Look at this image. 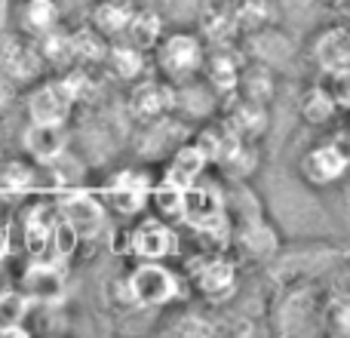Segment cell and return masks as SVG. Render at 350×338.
I'll return each instance as SVG.
<instances>
[{"label": "cell", "mask_w": 350, "mask_h": 338, "mask_svg": "<svg viewBox=\"0 0 350 338\" xmlns=\"http://www.w3.org/2000/svg\"><path fill=\"white\" fill-rule=\"evenodd\" d=\"M135 6H139V0H92L90 12H86V18H90V28L96 31L98 37H105V40H120L123 31H126L129 18H133Z\"/></svg>", "instance_id": "16"}, {"label": "cell", "mask_w": 350, "mask_h": 338, "mask_svg": "<svg viewBox=\"0 0 350 338\" xmlns=\"http://www.w3.org/2000/svg\"><path fill=\"white\" fill-rule=\"evenodd\" d=\"M224 123H228V129L237 135V139L261 142V135H265L267 127H271V117H267V105L249 102V99L237 96L234 102L228 105V111H224Z\"/></svg>", "instance_id": "17"}, {"label": "cell", "mask_w": 350, "mask_h": 338, "mask_svg": "<svg viewBox=\"0 0 350 338\" xmlns=\"http://www.w3.org/2000/svg\"><path fill=\"white\" fill-rule=\"evenodd\" d=\"M37 53H40L43 65L49 68H71L74 65V37L68 28H62V25H55L53 31H46V34L37 37Z\"/></svg>", "instance_id": "24"}, {"label": "cell", "mask_w": 350, "mask_h": 338, "mask_svg": "<svg viewBox=\"0 0 350 338\" xmlns=\"http://www.w3.org/2000/svg\"><path fill=\"white\" fill-rule=\"evenodd\" d=\"M12 102H16V86H10L3 77H0V117L12 108Z\"/></svg>", "instance_id": "27"}, {"label": "cell", "mask_w": 350, "mask_h": 338, "mask_svg": "<svg viewBox=\"0 0 350 338\" xmlns=\"http://www.w3.org/2000/svg\"><path fill=\"white\" fill-rule=\"evenodd\" d=\"M37 185V169L34 160H10L3 157L0 164V191L3 194H28Z\"/></svg>", "instance_id": "25"}, {"label": "cell", "mask_w": 350, "mask_h": 338, "mask_svg": "<svg viewBox=\"0 0 350 338\" xmlns=\"http://www.w3.org/2000/svg\"><path fill=\"white\" fill-rule=\"evenodd\" d=\"M102 65L111 71V77H117L120 83H139L142 77H148V65H151V55L145 49L133 47L126 40H111L108 49L102 55Z\"/></svg>", "instance_id": "15"}, {"label": "cell", "mask_w": 350, "mask_h": 338, "mask_svg": "<svg viewBox=\"0 0 350 338\" xmlns=\"http://www.w3.org/2000/svg\"><path fill=\"white\" fill-rule=\"evenodd\" d=\"M350 169V154H347V142L345 135H326L317 139L298 154L295 172L314 191H329V187L341 185L347 179Z\"/></svg>", "instance_id": "4"}, {"label": "cell", "mask_w": 350, "mask_h": 338, "mask_svg": "<svg viewBox=\"0 0 350 338\" xmlns=\"http://www.w3.org/2000/svg\"><path fill=\"white\" fill-rule=\"evenodd\" d=\"M55 25H62L59 0H12V31L37 40Z\"/></svg>", "instance_id": "14"}, {"label": "cell", "mask_w": 350, "mask_h": 338, "mask_svg": "<svg viewBox=\"0 0 350 338\" xmlns=\"http://www.w3.org/2000/svg\"><path fill=\"white\" fill-rule=\"evenodd\" d=\"M129 108L139 117L142 123L157 120V117L175 114V86L166 80H154V77H142L139 83H133L129 92Z\"/></svg>", "instance_id": "12"}, {"label": "cell", "mask_w": 350, "mask_h": 338, "mask_svg": "<svg viewBox=\"0 0 350 338\" xmlns=\"http://www.w3.org/2000/svg\"><path fill=\"white\" fill-rule=\"evenodd\" d=\"M114 296L123 308L166 311L187 298V283L170 261H133L114 283Z\"/></svg>", "instance_id": "1"}, {"label": "cell", "mask_w": 350, "mask_h": 338, "mask_svg": "<svg viewBox=\"0 0 350 338\" xmlns=\"http://www.w3.org/2000/svg\"><path fill=\"white\" fill-rule=\"evenodd\" d=\"M46 74L40 53H37L34 37H25L18 31H6L0 34V77L16 90H25L34 80Z\"/></svg>", "instance_id": "9"}, {"label": "cell", "mask_w": 350, "mask_h": 338, "mask_svg": "<svg viewBox=\"0 0 350 338\" xmlns=\"http://www.w3.org/2000/svg\"><path fill=\"white\" fill-rule=\"evenodd\" d=\"M163 31H166L163 12H157V10H151V6H142V3H139L120 40H126V43H133V47H139V49H145V53H151L154 43L160 40V34H163Z\"/></svg>", "instance_id": "22"}, {"label": "cell", "mask_w": 350, "mask_h": 338, "mask_svg": "<svg viewBox=\"0 0 350 338\" xmlns=\"http://www.w3.org/2000/svg\"><path fill=\"white\" fill-rule=\"evenodd\" d=\"M273 92H277V71L265 62H243V71L240 80H237V92L234 96L249 99V102H258V105H271L273 102Z\"/></svg>", "instance_id": "19"}, {"label": "cell", "mask_w": 350, "mask_h": 338, "mask_svg": "<svg viewBox=\"0 0 350 338\" xmlns=\"http://www.w3.org/2000/svg\"><path fill=\"white\" fill-rule=\"evenodd\" d=\"M154 187V172L145 166H123L117 172H111L102 181V191L96 194L102 200V206L114 216L135 218L142 212H148V200H151Z\"/></svg>", "instance_id": "5"}, {"label": "cell", "mask_w": 350, "mask_h": 338, "mask_svg": "<svg viewBox=\"0 0 350 338\" xmlns=\"http://www.w3.org/2000/svg\"><path fill=\"white\" fill-rule=\"evenodd\" d=\"M230 246L237 249L240 259L258 261V265H267L280 255V246H283V237H280L277 224L267 218L265 209L249 212V216H240L230 228Z\"/></svg>", "instance_id": "8"}, {"label": "cell", "mask_w": 350, "mask_h": 338, "mask_svg": "<svg viewBox=\"0 0 350 338\" xmlns=\"http://www.w3.org/2000/svg\"><path fill=\"white\" fill-rule=\"evenodd\" d=\"M308 62L320 77H347L350 68V31L345 22L317 28L308 40Z\"/></svg>", "instance_id": "10"}, {"label": "cell", "mask_w": 350, "mask_h": 338, "mask_svg": "<svg viewBox=\"0 0 350 338\" xmlns=\"http://www.w3.org/2000/svg\"><path fill=\"white\" fill-rule=\"evenodd\" d=\"M243 62L246 59H243L234 47H206L200 80H203L218 99L234 96L237 80H240V71H243Z\"/></svg>", "instance_id": "11"}, {"label": "cell", "mask_w": 350, "mask_h": 338, "mask_svg": "<svg viewBox=\"0 0 350 338\" xmlns=\"http://www.w3.org/2000/svg\"><path fill=\"white\" fill-rule=\"evenodd\" d=\"M154 74L172 86H181L187 80H197L203 71L206 43L197 34V28H166L151 53Z\"/></svg>", "instance_id": "3"}, {"label": "cell", "mask_w": 350, "mask_h": 338, "mask_svg": "<svg viewBox=\"0 0 350 338\" xmlns=\"http://www.w3.org/2000/svg\"><path fill=\"white\" fill-rule=\"evenodd\" d=\"M74 108H77V99H74V92L68 90V83L62 77H46L43 74L40 80L25 86V117H28V123L65 129Z\"/></svg>", "instance_id": "7"}, {"label": "cell", "mask_w": 350, "mask_h": 338, "mask_svg": "<svg viewBox=\"0 0 350 338\" xmlns=\"http://www.w3.org/2000/svg\"><path fill=\"white\" fill-rule=\"evenodd\" d=\"M22 148H25V157L34 160V164H53V160H59L62 151H68L65 129L28 123L22 133Z\"/></svg>", "instance_id": "20"}, {"label": "cell", "mask_w": 350, "mask_h": 338, "mask_svg": "<svg viewBox=\"0 0 350 338\" xmlns=\"http://www.w3.org/2000/svg\"><path fill=\"white\" fill-rule=\"evenodd\" d=\"M172 333H178V335H212V333H218V326L212 320H206L203 314H191V311H185V314H175V323H172Z\"/></svg>", "instance_id": "26"}, {"label": "cell", "mask_w": 350, "mask_h": 338, "mask_svg": "<svg viewBox=\"0 0 350 338\" xmlns=\"http://www.w3.org/2000/svg\"><path fill=\"white\" fill-rule=\"evenodd\" d=\"M12 252V234L6 228H0V261H6Z\"/></svg>", "instance_id": "28"}, {"label": "cell", "mask_w": 350, "mask_h": 338, "mask_svg": "<svg viewBox=\"0 0 350 338\" xmlns=\"http://www.w3.org/2000/svg\"><path fill=\"white\" fill-rule=\"evenodd\" d=\"M187 289L206 304H228L240 289V259L228 249H200L181 265Z\"/></svg>", "instance_id": "2"}, {"label": "cell", "mask_w": 350, "mask_h": 338, "mask_svg": "<svg viewBox=\"0 0 350 338\" xmlns=\"http://www.w3.org/2000/svg\"><path fill=\"white\" fill-rule=\"evenodd\" d=\"M197 34L203 37L206 47H234V40L240 37V31H237L230 0L228 3H212L209 10H203Z\"/></svg>", "instance_id": "21"}, {"label": "cell", "mask_w": 350, "mask_h": 338, "mask_svg": "<svg viewBox=\"0 0 350 338\" xmlns=\"http://www.w3.org/2000/svg\"><path fill=\"white\" fill-rule=\"evenodd\" d=\"M206 166H209V160H206V154L200 151L197 145H193L191 139H185L178 148L166 157V169H163V179L175 181V185L181 187H191L197 179H203L206 175Z\"/></svg>", "instance_id": "18"}, {"label": "cell", "mask_w": 350, "mask_h": 338, "mask_svg": "<svg viewBox=\"0 0 350 338\" xmlns=\"http://www.w3.org/2000/svg\"><path fill=\"white\" fill-rule=\"evenodd\" d=\"M341 114H345V105L335 99L332 86H329L323 77H320V83L308 86L304 96L298 99V117L314 129H326L329 133V129L341 120Z\"/></svg>", "instance_id": "13"}, {"label": "cell", "mask_w": 350, "mask_h": 338, "mask_svg": "<svg viewBox=\"0 0 350 338\" xmlns=\"http://www.w3.org/2000/svg\"><path fill=\"white\" fill-rule=\"evenodd\" d=\"M123 252L133 261H170L178 252V228L154 212H142L123 234Z\"/></svg>", "instance_id": "6"}, {"label": "cell", "mask_w": 350, "mask_h": 338, "mask_svg": "<svg viewBox=\"0 0 350 338\" xmlns=\"http://www.w3.org/2000/svg\"><path fill=\"white\" fill-rule=\"evenodd\" d=\"M230 10H234L240 37H249L255 31L277 25V0H230Z\"/></svg>", "instance_id": "23"}]
</instances>
